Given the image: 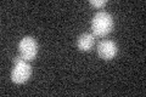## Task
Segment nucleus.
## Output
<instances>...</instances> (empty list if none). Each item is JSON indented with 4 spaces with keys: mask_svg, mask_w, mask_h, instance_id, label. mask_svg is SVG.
I'll return each mask as SVG.
<instances>
[{
    "mask_svg": "<svg viewBox=\"0 0 146 97\" xmlns=\"http://www.w3.org/2000/svg\"><path fill=\"white\" fill-rule=\"evenodd\" d=\"M18 51H20L21 57L26 61L34 59L38 53V44L35 39L32 36H25L18 44Z\"/></svg>",
    "mask_w": 146,
    "mask_h": 97,
    "instance_id": "7ed1b4c3",
    "label": "nucleus"
},
{
    "mask_svg": "<svg viewBox=\"0 0 146 97\" xmlns=\"http://www.w3.org/2000/svg\"><path fill=\"white\" fill-rule=\"evenodd\" d=\"M95 44V36L91 33H83L78 36L77 45L80 51H89Z\"/></svg>",
    "mask_w": 146,
    "mask_h": 97,
    "instance_id": "39448f33",
    "label": "nucleus"
},
{
    "mask_svg": "<svg viewBox=\"0 0 146 97\" xmlns=\"http://www.w3.org/2000/svg\"><path fill=\"white\" fill-rule=\"evenodd\" d=\"M113 28V18L108 12L99 11L91 20V30L94 36L104 38L112 32Z\"/></svg>",
    "mask_w": 146,
    "mask_h": 97,
    "instance_id": "f257e3e1",
    "label": "nucleus"
},
{
    "mask_svg": "<svg viewBox=\"0 0 146 97\" xmlns=\"http://www.w3.org/2000/svg\"><path fill=\"white\" fill-rule=\"evenodd\" d=\"M106 4H107L106 0H100V1H98V0H91L90 1V5L94 7H104Z\"/></svg>",
    "mask_w": 146,
    "mask_h": 97,
    "instance_id": "423d86ee",
    "label": "nucleus"
},
{
    "mask_svg": "<svg viewBox=\"0 0 146 97\" xmlns=\"http://www.w3.org/2000/svg\"><path fill=\"white\" fill-rule=\"evenodd\" d=\"M13 69L11 73V80L15 84H23L32 75V67L29 63H27L26 59L21 56L13 58Z\"/></svg>",
    "mask_w": 146,
    "mask_h": 97,
    "instance_id": "f03ea898",
    "label": "nucleus"
},
{
    "mask_svg": "<svg viewBox=\"0 0 146 97\" xmlns=\"http://www.w3.org/2000/svg\"><path fill=\"white\" fill-rule=\"evenodd\" d=\"M117 52V45L112 40H104L98 45V55L100 56V58L105 59V61H110V59L115 58Z\"/></svg>",
    "mask_w": 146,
    "mask_h": 97,
    "instance_id": "20e7f679",
    "label": "nucleus"
}]
</instances>
